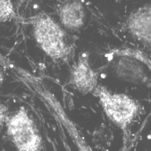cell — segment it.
<instances>
[{
  "instance_id": "obj_6",
  "label": "cell",
  "mask_w": 151,
  "mask_h": 151,
  "mask_svg": "<svg viewBox=\"0 0 151 151\" xmlns=\"http://www.w3.org/2000/svg\"><path fill=\"white\" fill-rule=\"evenodd\" d=\"M124 28L134 40L151 48V3L132 10L126 19Z\"/></svg>"
},
{
  "instance_id": "obj_8",
  "label": "cell",
  "mask_w": 151,
  "mask_h": 151,
  "mask_svg": "<svg viewBox=\"0 0 151 151\" xmlns=\"http://www.w3.org/2000/svg\"><path fill=\"white\" fill-rule=\"evenodd\" d=\"M16 17L13 3L10 0H0V23L11 21Z\"/></svg>"
},
{
  "instance_id": "obj_3",
  "label": "cell",
  "mask_w": 151,
  "mask_h": 151,
  "mask_svg": "<svg viewBox=\"0 0 151 151\" xmlns=\"http://www.w3.org/2000/svg\"><path fill=\"white\" fill-rule=\"evenodd\" d=\"M106 56L120 79L138 85L151 81V60L141 50L119 47L111 49Z\"/></svg>"
},
{
  "instance_id": "obj_9",
  "label": "cell",
  "mask_w": 151,
  "mask_h": 151,
  "mask_svg": "<svg viewBox=\"0 0 151 151\" xmlns=\"http://www.w3.org/2000/svg\"><path fill=\"white\" fill-rule=\"evenodd\" d=\"M9 117V108L4 104H0V128L6 124Z\"/></svg>"
},
{
  "instance_id": "obj_2",
  "label": "cell",
  "mask_w": 151,
  "mask_h": 151,
  "mask_svg": "<svg viewBox=\"0 0 151 151\" xmlns=\"http://www.w3.org/2000/svg\"><path fill=\"white\" fill-rule=\"evenodd\" d=\"M32 22L34 39L47 56L53 60L61 61L70 56L73 46L60 24L44 13L35 17Z\"/></svg>"
},
{
  "instance_id": "obj_4",
  "label": "cell",
  "mask_w": 151,
  "mask_h": 151,
  "mask_svg": "<svg viewBox=\"0 0 151 151\" xmlns=\"http://www.w3.org/2000/svg\"><path fill=\"white\" fill-rule=\"evenodd\" d=\"M5 125L7 137L16 151H43L42 136L24 108L9 116Z\"/></svg>"
},
{
  "instance_id": "obj_1",
  "label": "cell",
  "mask_w": 151,
  "mask_h": 151,
  "mask_svg": "<svg viewBox=\"0 0 151 151\" xmlns=\"http://www.w3.org/2000/svg\"><path fill=\"white\" fill-rule=\"evenodd\" d=\"M93 95L97 99L108 119L127 133L140 113L139 102L128 94L113 91L102 84L98 85Z\"/></svg>"
},
{
  "instance_id": "obj_7",
  "label": "cell",
  "mask_w": 151,
  "mask_h": 151,
  "mask_svg": "<svg viewBox=\"0 0 151 151\" xmlns=\"http://www.w3.org/2000/svg\"><path fill=\"white\" fill-rule=\"evenodd\" d=\"M57 14L64 29L77 32L84 26L86 12L84 4L80 1H69L63 3L58 9Z\"/></svg>"
},
{
  "instance_id": "obj_10",
  "label": "cell",
  "mask_w": 151,
  "mask_h": 151,
  "mask_svg": "<svg viewBox=\"0 0 151 151\" xmlns=\"http://www.w3.org/2000/svg\"><path fill=\"white\" fill-rule=\"evenodd\" d=\"M4 81V74L2 72V71L0 70V85H1Z\"/></svg>"
},
{
  "instance_id": "obj_5",
  "label": "cell",
  "mask_w": 151,
  "mask_h": 151,
  "mask_svg": "<svg viewBox=\"0 0 151 151\" xmlns=\"http://www.w3.org/2000/svg\"><path fill=\"white\" fill-rule=\"evenodd\" d=\"M99 78V74L91 65L88 52L81 53L70 70L69 85L82 95L93 94L100 84Z\"/></svg>"
}]
</instances>
